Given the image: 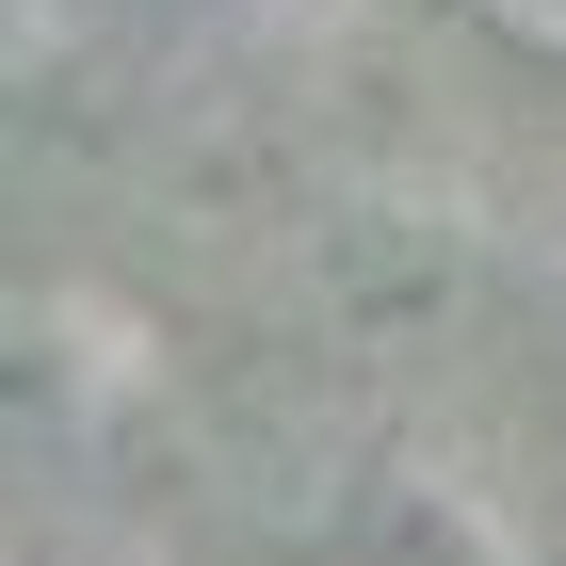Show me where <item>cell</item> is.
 <instances>
[{"label": "cell", "mask_w": 566, "mask_h": 566, "mask_svg": "<svg viewBox=\"0 0 566 566\" xmlns=\"http://www.w3.org/2000/svg\"><path fill=\"white\" fill-rule=\"evenodd\" d=\"M470 17H502L518 49H566V0H470Z\"/></svg>", "instance_id": "cell-1"}]
</instances>
